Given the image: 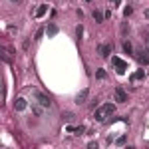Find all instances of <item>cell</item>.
<instances>
[{"mask_svg":"<svg viewBox=\"0 0 149 149\" xmlns=\"http://www.w3.org/2000/svg\"><path fill=\"white\" fill-rule=\"evenodd\" d=\"M115 111V105L113 103H105V105H102L100 109H95V113H93V117H95V121H105V117L107 115H111Z\"/></svg>","mask_w":149,"mask_h":149,"instance_id":"cell-1","label":"cell"},{"mask_svg":"<svg viewBox=\"0 0 149 149\" xmlns=\"http://www.w3.org/2000/svg\"><path fill=\"white\" fill-rule=\"evenodd\" d=\"M32 95H34V100H36L38 103H40L42 107H52V100H50L48 95H44L42 92H38V90H34V92H32Z\"/></svg>","mask_w":149,"mask_h":149,"instance_id":"cell-2","label":"cell"},{"mask_svg":"<svg viewBox=\"0 0 149 149\" xmlns=\"http://www.w3.org/2000/svg\"><path fill=\"white\" fill-rule=\"evenodd\" d=\"M111 64L115 66V72H117V74H125L127 64L123 62V60H119V58H111Z\"/></svg>","mask_w":149,"mask_h":149,"instance_id":"cell-3","label":"cell"},{"mask_svg":"<svg viewBox=\"0 0 149 149\" xmlns=\"http://www.w3.org/2000/svg\"><path fill=\"white\" fill-rule=\"evenodd\" d=\"M97 52H100V56H103V58H107L111 52H113V46L111 44H102V46L97 48Z\"/></svg>","mask_w":149,"mask_h":149,"instance_id":"cell-4","label":"cell"},{"mask_svg":"<svg viewBox=\"0 0 149 149\" xmlns=\"http://www.w3.org/2000/svg\"><path fill=\"white\" fill-rule=\"evenodd\" d=\"M88 95H90V92H88V90H81V92L76 95V103H78V105L86 103V102H88Z\"/></svg>","mask_w":149,"mask_h":149,"instance_id":"cell-5","label":"cell"},{"mask_svg":"<svg viewBox=\"0 0 149 149\" xmlns=\"http://www.w3.org/2000/svg\"><path fill=\"white\" fill-rule=\"evenodd\" d=\"M115 100H117L119 103L127 102V95H125V92H123L121 88H115Z\"/></svg>","mask_w":149,"mask_h":149,"instance_id":"cell-6","label":"cell"},{"mask_svg":"<svg viewBox=\"0 0 149 149\" xmlns=\"http://www.w3.org/2000/svg\"><path fill=\"white\" fill-rule=\"evenodd\" d=\"M26 105H28L26 100H24V97H18L16 103H14V109H16V111H24V109H26Z\"/></svg>","mask_w":149,"mask_h":149,"instance_id":"cell-7","label":"cell"},{"mask_svg":"<svg viewBox=\"0 0 149 149\" xmlns=\"http://www.w3.org/2000/svg\"><path fill=\"white\" fill-rule=\"evenodd\" d=\"M135 54H137V60L141 62V64H149V56H147V52H143V50H137Z\"/></svg>","mask_w":149,"mask_h":149,"instance_id":"cell-8","label":"cell"},{"mask_svg":"<svg viewBox=\"0 0 149 149\" xmlns=\"http://www.w3.org/2000/svg\"><path fill=\"white\" fill-rule=\"evenodd\" d=\"M46 34L50 36V38H52V36H56L58 34V26H56V24H50V26H48V30H46Z\"/></svg>","mask_w":149,"mask_h":149,"instance_id":"cell-9","label":"cell"},{"mask_svg":"<svg viewBox=\"0 0 149 149\" xmlns=\"http://www.w3.org/2000/svg\"><path fill=\"white\" fill-rule=\"evenodd\" d=\"M141 78H145V70H137V72L133 74V78H131V80L135 81V80H141Z\"/></svg>","mask_w":149,"mask_h":149,"instance_id":"cell-10","label":"cell"},{"mask_svg":"<svg viewBox=\"0 0 149 149\" xmlns=\"http://www.w3.org/2000/svg\"><path fill=\"white\" fill-rule=\"evenodd\" d=\"M46 10H48V6H40V8L36 10V18H42V16L46 14Z\"/></svg>","mask_w":149,"mask_h":149,"instance_id":"cell-11","label":"cell"},{"mask_svg":"<svg viewBox=\"0 0 149 149\" xmlns=\"http://www.w3.org/2000/svg\"><path fill=\"white\" fill-rule=\"evenodd\" d=\"M92 16H93V20H95V22H102V20H103V14L100 10H93Z\"/></svg>","mask_w":149,"mask_h":149,"instance_id":"cell-12","label":"cell"},{"mask_svg":"<svg viewBox=\"0 0 149 149\" xmlns=\"http://www.w3.org/2000/svg\"><path fill=\"white\" fill-rule=\"evenodd\" d=\"M32 113L38 115V117L42 115V105H40V103H38V105H32Z\"/></svg>","mask_w":149,"mask_h":149,"instance_id":"cell-13","label":"cell"},{"mask_svg":"<svg viewBox=\"0 0 149 149\" xmlns=\"http://www.w3.org/2000/svg\"><path fill=\"white\" fill-rule=\"evenodd\" d=\"M123 52H125V54H131V52H133V48H131L129 42H123Z\"/></svg>","mask_w":149,"mask_h":149,"instance_id":"cell-14","label":"cell"},{"mask_svg":"<svg viewBox=\"0 0 149 149\" xmlns=\"http://www.w3.org/2000/svg\"><path fill=\"white\" fill-rule=\"evenodd\" d=\"M125 135H121V137H119V139H117V141H115V145H123V143H125Z\"/></svg>","mask_w":149,"mask_h":149,"instance_id":"cell-15","label":"cell"},{"mask_svg":"<svg viewBox=\"0 0 149 149\" xmlns=\"http://www.w3.org/2000/svg\"><path fill=\"white\" fill-rule=\"evenodd\" d=\"M97 78H102V80L105 78V72H103V70H97Z\"/></svg>","mask_w":149,"mask_h":149,"instance_id":"cell-16","label":"cell"},{"mask_svg":"<svg viewBox=\"0 0 149 149\" xmlns=\"http://www.w3.org/2000/svg\"><path fill=\"white\" fill-rule=\"evenodd\" d=\"M81 32H84V28H81V26H78V30H76V34H78V38L81 36Z\"/></svg>","mask_w":149,"mask_h":149,"instance_id":"cell-17","label":"cell"},{"mask_svg":"<svg viewBox=\"0 0 149 149\" xmlns=\"http://www.w3.org/2000/svg\"><path fill=\"white\" fill-rule=\"evenodd\" d=\"M109 2H113V4H119V0H109Z\"/></svg>","mask_w":149,"mask_h":149,"instance_id":"cell-18","label":"cell"},{"mask_svg":"<svg viewBox=\"0 0 149 149\" xmlns=\"http://www.w3.org/2000/svg\"><path fill=\"white\" fill-rule=\"evenodd\" d=\"M145 16H147V18H149V10H145Z\"/></svg>","mask_w":149,"mask_h":149,"instance_id":"cell-19","label":"cell"},{"mask_svg":"<svg viewBox=\"0 0 149 149\" xmlns=\"http://www.w3.org/2000/svg\"><path fill=\"white\" fill-rule=\"evenodd\" d=\"M147 46H149V36H147Z\"/></svg>","mask_w":149,"mask_h":149,"instance_id":"cell-20","label":"cell"},{"mask_svg":"<svg viewBox=\"0 0 149 149\" xmlns=\"http://www.w3.org/2000/svg\"><path fill=\"white\" fill-rule=\"evenodd\" d=\"M10 2H18V0H10Z\"/></svg>","mask_w":149,"mask_h":149,"instance_id":"cell-21","label":"cell"}]
</instances>
